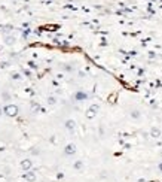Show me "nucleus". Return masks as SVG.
Instances as JSON below:
<instances>
[{
	"mask_svg": "<svg viewBox=\"0 0 162 182\" xmlns=\"http://www.w3.org/2000/svg\"><path fill=\"white\" fill-rule=\"evenodd\" d=\"M21 167H23V170L28 172V170H30V167H31V161H30V160H24V161L21 163Z\"/></svg>",
	"mask_w": 162,
	"mask_h": 182,
	"instance_id": "obj_2",
	"label": "nucleus"
},
{
	"mask_svg": "<svg viewBox=\"0 0 162 182\" xmlns=\"http://www.w3.org/2000/svg\"><path fill=\"white\" fill-rule=\"evenodd\" d=\"M8 114H9V115H15V114H17V108H12V106L8 108Z\"/></svg>",
	"mask_w": 162,
	"mask_h": 182,
	"instance_id": "obj_3",
	"label": "nucleus"
},
{
	"mask_svg": "<svg viewBox=\"0 0 162 182\" xmlns=\"http://www.w3.org/2000/svg\"><path fill=\"white\" fill-rule=\"evenodd\" d=\"M159 169H162V164H161V166H159Z\"/></svg>",
	"mask_w": 162,
	"mask_h": 182,
	"instance_id": "obj_4",
	"label": "nucleus"
},
{
	"mask_svg": "<svg viewBox=\"0 0 162 182\" xmlns=\"http://www.w3.org/2000/svg\"><path fill=\"white\" fill-rule=\"evenodd\" d=\"M24 179H26L27 182H34V181H36V175H34L33 172H30V170H28V172H26V173H24Z\"/></svg>",
	"mask_w": 162,
	"mask_h": 182,
	"instance_id": "obj_1",
	"label": "nucleus"
}]
</instances>
